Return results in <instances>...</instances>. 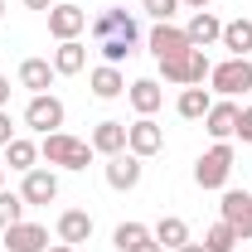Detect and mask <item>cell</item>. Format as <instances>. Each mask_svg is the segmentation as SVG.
<instances>
[{
	"mask_svg": "<svg viewBox=\"0 0 252 252\" xmlns=\"http://www.w3.org/2000/svg\"><path fill=\"white\" fill-rule=\"evenodd\" d=\"M185 39H189V49H209V44L223 39V20L214 15V10H194L189 25H185Z\"/></svg>",
	"mask_w": 252,
	"mask_h": 252,
	"instance_id": "11",
	"label": "cell"
},
{
	"mask_svg": "<svg viewBox=\"0 0 252 252\" xmlns=\"http://www.w3.org/2000/svg\"><path fill=\"white\" fill-rule=\"evenodd\" d=\"M185 49H189V39H185V30H180L175 20L151 30V54H156V63L160 59H175V54H185Z\"/></svg>",
	"mask_w": 252,
	"mask_h": 252,
	"instance_id": "16",
	"label": "cell"
},
{
	"mask_svg": "<svg viewBox=\"0 0 252 252\" xmlns=\"http://www.w3.org/2000/svg\"><path fill=\"white\" fill-rule=\"evenodd\" d=\"M238 112H243V107H238L233 97H219V102L209 107V117H204V131H209L214 141H233V136H238Z\"/></svg>",
	"mask_w": 252,
	"mask_h": 252,
	"instance_id": "10",
	"label": "cell"
},
{
	"mask_svg": "<svg viewBox=\"0 0 252 252\" xmlns=\"http://www.w3.org/2000/svg\"><path fill=\"white\" fill-rule=\"evenodd\" d=\"M151 238H156L160 248H170V252H180L189 243V223L185 219H175V214H165V219L156 223V228H151Z\"/></svg>",
	"mask_w": 252,
	"mask_h": 252,
	"instance_id": "24",
	"label": "cell"
},
{
	"mask_svg": "<svg viewBox=\"0 0 252 252\" xmlns=\"http://www.w3.org/2000/svg\"><path fill=\"white\" fill-rule=\"evenodd\" d=\"M25 209H30V204H25L20 194H5V189H0V233H5V228H15V223L25 219Z\"/></svg>",
	"mask_w": 252,
	"mask_h": 252,
	"instance_id": "26",
	"label": "cell"
},
{
	"mask_svg": "<svg viewBox=\"0 0 252 252\" xmlns=\"http://www.w3.org/2000/svg\"><path fill=\"white\" fill-rule=\"evenodd\" d=\"M219 44L228 49V59H248L252 54V20H228Z\"/></svg>",
	"mask_w": 252,
	"mask_h": 252,
	"instance_id": "22",
	"label": "cell"
},
{
	"mask_svg": "<svg viewBox=\"0 0 252 252\" xmlns=\"http://www.w3.org/2000/svg\"><path fill=\"white\" fill-rule=\"evenodd\" d=\"M83 30H88V10H83V5H54V10H49V34H54L59 44L78 39Z\"/></svg>",
	"mask_w": 252,
	"mask_h": 252,
	"instance_id": "9",
	"label": "cell"
},
{
	"mask_svg": "<svg viewBox=\"0 0 252 252\" xmlns=\"http://www.w3.org/2000/svg\"><path fill=\"white\" fill-rule=\"evenodd\" d=\"M54 78H59V73H54V63H49V59H25V63H20V88H30V97L49 93Z\"/></svg>",
	"mask_w": 252,
	"mask_h": 252,
	"instance_id": "17",
	"label": "cell"
},
{
	"mask_svg": "<svg viewBox=\"0 0 252 252\" xmlns=\"http://www.w3.org/2000/svg\"><path fill=\"white\" fill-rule=\"evenodd\" d=\"M49 252H78V248H73V243H59V248H49Z\"/></svg>",
	"mask_w": 252,
	"mask_h": 252,
	"instance_id": "37",
	"label": "cell"
},
{
	"mask_svg": "<svg viewBox=\"0 0 252 252\" xmlns=\"http://www.w3.org/2000/svg\"><path fill=\"white\" fill-rule=\"evenodd\" d=\"M107 185L112 189H136L141 185V156H131V151H122V156H107Z\"/></svg>",
	"mask_w": 252,
	"mask_h": 252,
	"instance_id": "14",
	"label": "cell"
},
{
	"mask_svg": "<svg viewBox=\"0 0 252 252\" xmlns=\"http://www.w3.org/2000/svg\"><path fill=\"white\" fill-rule=\"evenodd\" d=\"M93 34H97L102 59L117 63V68H122V59H131L136 44H141V25H136L131 10H102V15L93 20Z\"/></svg>",
	"mask_w": 252,
	"mask_h": 252,
	"instance_id": "1",
	"label": "cell"
},
{
	"mask_svg": "<svg viewBox=\"0 0 252 252\" xmlns=\"http://www.w3.org/2000/svg\"><path fill=\"white\" fill-rule=\"evenodd\" d=\"M0 185H5V165H0Z\"/></svg>",
	"mask_w": 252,
	"mask_h": 252,
	"instance_id": "39",
	"label": "cell"
},
{
	"mask_svg": "<svg viewBox=\"0 0 252 252\" xmlns=\"http://www.w3.org/2000/svg\"><path fill=\"white\" fill-rule=\"evenodd\" d=\"M209 107H214V93H209L204 83L185 88V93H180V102H175V112H180L185 122H204V117H209Z\"/></svg>",
	"mask_w": 252,
	"mask_h": 252,
	"instance_id": "20",
	"label": "cell"
},
{
	"mask_svg": "<svg viewBox=\"0 0 252 252\" xmlns=\"http://www.w3.org/2000/svg\"><path fill=\"white\" fill-rule=\"evenodd\" d=\"M25 5H30V10H44V15H49V10H54L59 0H25Z\"/></svg>",
	"mask_w": 252,
	"mask_h": 252,
	"instance_id": "33",
	"label": "cell"
},
{
	"mask_svg": "<svg viewBox=\"0 0 252 252\" xmlns=\"http://www.w3.org/2000/svg\"><path fill=\"white\" fill-rule=\"evenodd\" d=\"M180 252H214V248H209V243H185Z\"/></svg>",
	"mask_w": 252,
	"mask_h": 252,
	"instance_id": "36",
	"label": "cell"
},
{
	"mask_svg": "<svg viewBox=\"0 0 252 252\" xmlns=\"http://www.w3.org/2000/svg\"><path fill=\"white\" fill-rule=\"evenodd\" d=\"M180 5H185V10H209L214 0H180Z\"/></svg>",
	"mask_w": 252,
	"mask_h": 252,
	"instance_id": "35",
	"label": "cell"
},
{
	"mask_svg": "<svg viewBox=\"0 0 252 252\" xmlns=\"http://www.w3.org/2000/svg\"><path fill=\"white\" fill-rule=\"evenodd\" d=\"M0 20H5V0H0Z\"/></svg>",
	"mask_w": 252,
	"mask_h": 252,
	"instance_id": "38",
	"label": "cell"
},
{
	"mask_svg": "<svg viewBox=\"0 0 252 252\" xmlns=\"http://www.w3.org/2000/svg\"><path fill=\"white\" fill-rule=\"evenodd\" d=\"M93 238V214H83V209H68V214H59V243H88Z\"/></svg>",
	"mask_w": 252,
	"mask_h": 252,
	"instance_id": "21",
	"label": "cell"
},
{
	"mask_svg": "<svg viewBox=\"0 0 252 252\" xmlns=\"http://www.w3.org/2000/svg\"><path fill=\"white\" fill-rule=\"evenodd\" d=\"M0 107H10V78L0 73Z\"/></svg>",
	"mask_w": 252,
	"mask_h": 252,
	"instance_id": "34",
	"label": "cell"
},
{
	"mask_svg": "<svg viewBox=\"0 0 252 252\" xmlns=\"http://www.w3.org/2000/svg\"><path fill=\"white\" fill-rule=\"evenodd\" d=\"M88 88H93V97H102V102H112V97L126 93V78L117 63H102V68H93L88 73Z\"/></svg>",
	"mask_w": 252,
	"mask_h": 252,
	"instance_id": "18",
	"label": "cell"
},
{
	"mask_svg": "<svg viewBox=\"0 0 252 252\" xmlns=\"http://www.w3.org/2000/svg\"><path fill=\"white\" fill-rule=\"evenodd\" d=\"M141 5H146V15H151L156 25H170L175 10H180V0H141Z\"/></svg>",
	"mask_w": 252,
	"mask_h": 252,
	"instance_id": "29",
	"label": "cell"
},
{
	"mask_svg": "<svg viewBox=\"0 0 252 252\" xmlns=\"http://www.w3.org/2000/svg\"><path fill=\"white\" fill-rule=\"evenodd\" d=\"M141 238H151V228H146V223H117V233H112V243H117V252H126V248H136V243H141Z\"/></svg>",
	"mask_w": 252,
	"mask_h": 252,
	"instance_id": "27",
	"label": "cell"
},
{
	"mask_svg": "<svg viewBox=\"0 0 252 252\" xmlns=\"http://www.w3.org/2000/svg\"><path fill=\"white\" fill-rule=\"evenodd\" d=\"M126 252H165V248H160L156 238H141V243H136V248H126Z\"/></svg>",
	"mask_w": 252,
	"mask_h": 252,
	"instance_id": "32",
	"label": "cell"
},
{
	"mask_svg": "<svg viewBox=\"0 0 252 252\" xmlns=\"http://www.w3.org/2000/svg\"><path fill=\"white\" fill-rule=\"evenodd\" d=\"M209 68H214V63H209L204 49H185V54H175V59H160L165 83H175V88H194V83H204Z\"/></svg>",
	"mask_w": 252,
	"mask_h": 252,
	"instance_id": "4",
	"label": "cell"
},
{
	"mask_svg": "<svg viewBox=\"0 0 252 252\" xmlns=\"http://www.w3.org/2000/svg\"><path fill=\"white\" fill-rule=\"evenodd\" d=\"M126 97H131V107L141 117H156L160 102H165V88H160L156 78H136V83H126Z\"/></svg>",
	"mask_w": 252,
	"mask_h": 252,
	"instance_id": "15",
	"label": "cell"
},
{
	"mask_svg": "<svg viewBox=\"0 0 252 252\" xmlns=\"http://www.w3.org/2000/svg\"><path fill=\"white\" fill-rule=\"evenodd\" d=\"M204 243H209V248H214V252H233V248H238V243H243V238H238V233H233V228H228V223H214V228H209V233H204Z\"/></svg>",
	"mask_w": 252,
	"mask_h": 252,
	"instance_id": "28",
	"label": "cell"
},
{
	"mask_svg": "<svg viewBox=\"0 0 252 252\" xmlns=\"http://www.w3.org/2000/svg\"><path fill=\"white\" fill-rule=\"evenodd\" d=\"M223 223L238 233V238H248L252 243V194L248 189H223Z\"/></svg>",
	"mask_w": 252,
	"mask_h": 252,
	"instance_id": "8",
	"label": "cell"
},
{
	"mask_svg": "<svg viewBox=\"0 0 252 252\" xmlns=\"http://www.w3.org/2000/svg\"><path fill=\"white\" fill-rule=\"evenodd\" d=\"M5 248L10 252H49V228L20 219L15 228H5Z\"/></svg>",
	"mask_w": 252,
	"mask_h": 252,
	"instance_id": "13",
	"label": "cell"
},
{
	"mask_svg": "<svg viewBox=\"0 0 252 252\" xmlns=\"http://www.w3.org/2000/svg\"><path fill=\"white\" fill-rule=\"evenodd\" d=\"M209 83L219 97H238V93H252V59H223L209 68Z\"/></svg>",
	"mask_w": 252,
	"mask_h": 252,
	"instance_id": "5",
	"label": "cell"
},
{
	"mask_svg": "<svg viewBox=\"0 0 252 252\" xmlns=\"http://www.w3.org/2000/svg\"><path fill=\"white\" fill-rule=\"evenodd\" d=\"M63 102L54 93H39V97H30V107H25V126L30 131H39V136H49V131H59L63 126Z\"/></svg>",
	"mask_w": 252,
	"mask_h": 252,
	"instance_id": "6",
	"label": "cell"
},
{
	"mask_svg": "<svg viewBox=\"0 0 252 252\" xmlns=\"http://www.w3.org/2000/svg\"><path fill=\"white\" fill-rule=\"evenodd\" d=\"M54 73H59V78H73V73H83V68H88V49H83V44H78V39H68V44H59V49H54Z\"/></svg>",
	"mask_w": 252,
	"mask_h": 252,
	"instance_id": "23",
	"label": "cell"
},
{
	"mask_svg": "<svg viewBox=\"0 0 252 252\" xmlns=\"http://www.w3.org/2000/svg\"><path fill=\"white\" fill-rule=\"evenodd\" d=\"M88 141H93L97 156H122L126 151V122H97Z\"/></svg>",
	"mask_w": 252,
	"mask_h": 252,
	"instance_id": "19",
	"label": "cell"
},
{
	"mask_svg": "<svg viewBox=\"0 0 252 252\" xmlns=\"http://www.w3.org/2000/svg\"><path fill=\"white\" fill-rule=\"evenodd\" d=\"M238 136L252 146V107H243V112H238Z\"/></svg>",
	"mask_w": 252,
	"mask_h": 252,
	"instance_id": "30",
	"label": "cell"
},
{
	"mask_svg": "<svg viewBox=\"0 0 252 252\" xmlns=\"http://www.w3.org/2000/svg\"><path fill=\"white\" fill-rule=\"evenodd\" d=\"M126 151H131V156H141V160L165 151V131H160L156 117H136V122L126 126Z\"/></svg>",
	"mask_w": 252,
	"mask_h": 252,
	"instance_id": "7",
	"label": "cell"
},
{
	"mask_svg": "<svg viewBox=\"0 0 252 252\" xmlns=\"http://www.w3.org/2000/svg\"><path fill=\"white\" fill-rule=\"evenodd\" d=\"M228 175H233V146L228 141H214L204 156L194 160V185L199 189H223Z\"/></svg>",
	"mask_w": 252,
	"mask_h": 252,
	"instance_id": "3",
	"label": "cell"
},
{
	"mask_svg": "<svg viewBox=\"0 0 252 252\" xmlns=\"http://www.w3.org/2000/svg\"><path fill=\"white\" fill-rule=\"evenodd\" d=\"M20 199H25V204H34V209H39V204H54V199H59V175L34 165L30 175H25V185H20Z\"/></svg>",
	"mask_w": 252,
	"mask_h": 252,
	"instance_id": "12",
	"label": "cell"
},
{
	"mask_svg": "<svg viewBox=\"0 0 252 252\" xmlns=\"http://www.w3.org/2000/svg\"><path fill=\"white\" fill-rule=\"evenodd\" d=\"M93 141H78V136H68V131H49L44 141H39V160H49V165H59V170H88L93 165Z\"/></svg>",
	"mask_w": 252,
	"mask_h": 252,
	"instance_id": "2",
	"label": "cell"
},
{
	"mask_svg": "<svg viewBox=\"0 0 252 252\" xmlns=\"http://www.w3.org/2000/svg\"><path fill=\"white\" fill-rule=\"evenodd\" d=\"M5 165H10V170H20V175H30L34 165H39V146H34L30 136H15V141L5 146Z\"/></svg>",
	"mask_w": 252,
	"mask_h": 252,
	"instance_id": "25",
	"label": "cell"
},
{
	"mask_svg": "<svg viewBox=\"0 0 252 252\" xmlns=\"http://www.w3.org/2000/svg\"><path fill=\"white\" fill-rule=\"evenodd\" d=\"M10 141H15V126H10V112H5V107H0V151H5V146H10Z\"/></svg>",
	"mask_w": 252,
	"mask_h": 252,
	"instance_id": "31",
	"label": "cell"
}]
</instances>
